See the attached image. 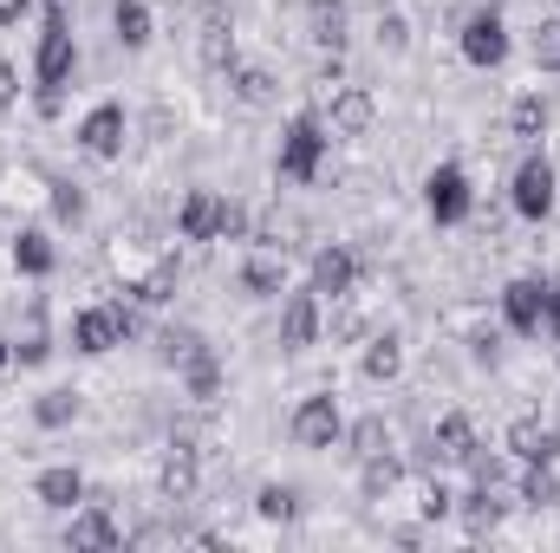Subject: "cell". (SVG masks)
Returning <instances> with one entry per match:
<instances>
[{
    "instance_id": "1",
    "label": "cell",
    "mask_w": 560,
    "mask_h": 553,
    "mask_svg": "<svg viewBox=\"0 0 560 553\" xmlns=\"http://www.w3.org/2000/svg\"><path fill=\"white\" fill-rule=\"evenodd\" d=\"M72 79V33H66V13L52 7L46 13V33H39V111L52 118L59 111V85Z\"/></svg>"
},
{
    "instance_id": "2",
    "label": "cell",
    "mask_w": 560,
    "mask_h": 553,
    "mask_svg": "<svg viewBox=\"0 0 560 553\" xmlns=\"http://www.w3.org/2000/svg\"><path fill=\"white\" fill-rule=\"evenodd\" d=\"M319 150H326V131H319V118H293V125H287V138H280V176L306 183V176L319 169Z\"/></svg>"
},
{
    "instance_id": "3",
    "label": "cell",
    "mask_w": 560,
    "mask_h": 553,
    "mask_svg": "<svg viewBox=\"0 0 560 553\" xmlns=\"http://www.w3.org/2000/svg\"><path fill=\"white\" fill-rule=\"evenodd\" d=\"M131 313L125 306H92V313H79V326H72V339H79V352H112V345H125L131 339Z\"/></svg>"
},
{
    "instance_id": "4",
    "label": "cell",
    "mask_w": 560,
    "mask_h": 553,
    "mask_svg": "<svg viewBox=\"0 0 560 553\" xmlns=\"http://www.w3.org/2000/svg\"><path fill=\"white\" fill-rule=\"evenodd\" d=\"M463 59H469V66H502V59H509V26H502L495 13H476V20L463 26Z\"/></svg>"
},
{
    "instance_id": "5",
    "label": "cell",
    "mask_w": 560,
    "mask_h": 553,
    "mask_svg": "<svg viewBox=\"0 0 560 553\" xmlns=\"http://www.w3.org/2000/svg\"><path fill=\"white\" fill-rule=\"evenodd\" d=\"M423 196H430V215H436V222H463V215H469V176H463L456 163H443Z\"/></svg>"
},
{
    "instance_id": "6",
    "label": "cell",
    "mask_w": 560,
    "mask_h": 553,
    "mask_svg": "<svg viewBox=\"0 0 560 553\" xmlns=\"http://www.w3.org/2000/svg\"><path fill=\"white\" fill-rule=\"evenodd\" d=\"M339 436V404L332 398H306L300 411H293V443L300 449H326Z\"/></svg>"
},
{
    "instance_id": "7",
    "label": "cell",
    "mask_w": 560,
    "mask_h": 553,
    "mask_svg": "<svg viewBox=\"0 0 560 553\" xmlns=\"http://www.w3.org/2000/svg\"><path fill=\"white\" fill-rule=\"evenodd\" d=\"M515 209H522V215H548V209H555V169H548L541 156H528V163L515 169Z\"/></svg>"
},
{
    "instance_id": "8",
    "label": "cell",
    "mask_w": 560,
    "mask_h": 553,
    "mask_svg": "<svg viewBox=\"0 0 560 553\" xmlns=\"http://www.w3.org/2000/svg\"><path fill=\"white\" fill-rule=\"evenodd\" d=\"M502 313H509V326H515V332H541L548 286H541V280H515V286L502 293Z\"/></svg>"
},
{
    "instance_id": "9",
    "label": "cell",
    "mask_w": 560,
    "mask_h": 553,
    "mask_svg": "<svg viewBox=\"0 0 560 553\" xmlns=\"http://www.w3.org/2000/svg\"><path fill=\"white\" fill-rule=\"evenodd\" d=\"M372 118H378L372 92H359V85L332 92V131H339V138H365V131H372Z\"/></svg>"
},
{
    "instance_id": "10",
    "label": "cell",
    "mask_w": 560,
    "mask_h": 553,
    "mask_svg": "<svg viewBox=\"0 0 560 553\" xmlns=\"http://www.w3.org/2000/svg\"><path fill=\"white\" fill-rule=\"evenodd\" d=\"M280 339H287L293 352H306V345L319 339V299H313V293H293V299H287V313H280Z\"/></svg>"
},
{
    "instance_id": "11",
    "label": "cell",
    "mask_w": 560,
    "mask_h": 553,
    "mask_svg": "<svg viewBox=\"0 0 560 553\" xmlns=\"http://www.w3.org/2000/svg\"><path fill=\"white\" fill-rule=\"evenodd\" d=\"M469 456H476V430H469V416H443L436 436H430V462H469Z\"/></svg>"
},
{
    "instance_id": "12",
    "label": "cell",
    "mask_w": 560,
    "mask_h": 553,
    "mask_svg": "<svg viewBox=\"0 0 560 553\" xmlns=\"http://www.w3.org/2000/svg\"><path fill=\"white\" fill-rule=\"evenodd\" d=\"M306 39L313 46H346V0H306Z\"/></svg>"
},
{
    "instance_id": "13",
    "label": "cell",
    "mask_w": 560,
    "mask_h": 553,
    "mask_svg": "<svg viewBox=\"0 0 560 553\" xmlns=\"http://www.w3.org/2000/svg\"><path fill=\"white\" fill-rule=\"evenodd\" d=\"M79 143H85L92 156H118V143H125V111H118V105H98V111L85 118Z\"/></svg>"
},
{
    "instance_id": "14",
    "label": "cell",
    "mask_w": 560,
    "mask_h": 553,
    "mask_svg": "<svg viewBox=\"0 0 560 553\" xmlns=\"http://www.w3.org/2000/svg\"><path fill=\"white\" fill-rule=\"evenodd\" d=\"M352 280H359V261H352L346 248H326V255L313 261V293H332V299H346V293H352Z\"/></svg>"
},
{
    "instance_id": "15",
    "label": "cell",
    "mask_w": 560,
    "mask_h": 553,
    "mask_svg": "<svg viewBox=\"0 0 560 553\" xmlns=\"http://www.w3.org/2000/svg\"><path fill=\"white\" fill-rule=\"evenodd\" d=\"M509 449L522 456V462H555V449H560V436L541 423V416H522L515 430H509Z\"/></svg>"
},
{
    "instance_id": "16",
    "label": "cell",
    "mask_w": 560,
    "mask_h": 553,
    "mask_svg": "<svg viewBox=\"0 0 560 553\" xmlns=\"http://www.w3.org/2000/svg\"><path fill=\"white\" fill-rule=\"evenodd\" d=\"M215 228H222V196L196 189V196L183 202V242H215Z\"/></svg>"
},
{
    "instance_id": "17",
    "label": "cell",
    "mask_w": 560,
    "mask_h": 553,
    "mask_svg": "<svg viewBox=\"0 0 560 553\" xmlns=\"http://www.w3.org/2000/svg\"><path fill=\"white\" fill-rule=\"evenodd\" d=\"M229 85H235V98L248 111H268L275 105V72H261V66H229Z\"/></svg>"
},
{
    "instance_id": "18",
    "label": "cell",
    "mask_w": 560,
    "mask_h": 553,
    "mask_svg": "<svg viewBox=\"0 0 560 553\" xmlns=\"http://www.w3.org/2000/svg\"><path fill=\"white\" fill-rule=\"evenodd\" d=\"M163 495H170V502H189V495H196V449H189V443H176V449L163 456Z\"/></svg>"
},
{
    "instance_id": "19",
    "label": "cell",
    "mask_w": 560,
    "mask_h": 553,
    "mask_svg": "<svg viewBox=\"0 0 560 553\" xmlns=\"http://www.w3.org/2000/svg\"><path fill=\"white\" fill-rule=\"evenodd\" d=\"M196 52H202V66H215V72H229L235 66V26L215 13L209 26H202V39H196Z\"/></svg>"
},
{
    "instance_id": "20",
    "label": "cell",
    "mask_w": 560,
    "mask_h": 553,
    "mask_svg": "<svg viewBox=\"0 0 560 553\" xmlns=\"http://www.w3.org/2000/svg\"><path fill=\"white\" fill-rule=\"evenodd\" d=\"M79 495H85L79 469H46V475H39V502H46V508H72Z\"/></svg>"
},
{
    "instance_id": "21",
    "label": "cell",
    "mask_w": 560,
    "mask_h": 553,
    "mask_svg": "<svg viewBox=\"0 0 560 553\" xmlns=\"http://www.w3.org/2000/svg\"><path fill=\"white\" fill-rule=\"evenodd\" d=\"M156 352H163V358H170V365H183V372H189V365H196V358H209V352H202V339H196V332H189V326H170V332H163V339H156Z\"/></svg>"
},
{
    "instance_id": "22",
    "label": "cell",
    "mask_w": 560,
    "mask_h": 553,
    "mask_svg": "<svg viewBox=\"0 0 560 553\" xmlns=\"http://www.w3.org/2000/svg\"><path fill=\"white\" fill-rule=\"evenodd\" d=\"M463 521H469V534H489L495 521H502V502H495V482H482L469 502H463Z\"/></svg>"
},
{
    "instance_id": "23",
    "label": "cell",
    "mask_w": 560,
    "mask_h": 553,
    "mask_svg": "<svg viewBox=\"0 0 560 553\" xmlns=\"http://www.w3.org/2000/svg\"><path fill=\"white\" fill-rule=\"evenodd\" d=\"M72 548H118V528H112V515H105V508L79 515V521H72Z\"/></svg>"
},
{
    "instance_id": "24",
    "label": "cell",
    "mask_w": 560,
    "mask_h": 553,
    "mask_svg": "<svg viewBox=\"0 0 560 553\" xmlns=\"http://www.w3.org/2000/svg\"><path fill=\"white\" fill-rule=\"evenodd\" d=\"M398 365H405V352H398V339L385 332V339H372V352H365V378H398Z\"/></svg>"
},
{
    "instance_id": "25",
    "label": "cell",
    "mask_w": 560,
    "mask_h": 553,
    "mask_svg": "<svg viewBox=\"0 0 560 553\" xmlns=\"http://www.w3.org/2000/svg\"><path fill=\"white\" fill-rule=\"evenodd\" d=\"M112 20H118V39H125V46H143V39H150V13H143V0H118Z\"/></svg>"
},
{
    "instance_id": "26",
    "label": "cell",
    "mask_w": 560,
    "mask_h": 553,
    "mask_svg": "<svg viewBox=\"0 0 560 553\" xmlns=\"http://www.w3.org/2000/svg\"><path fill=\"white\" fill-rule=\"evenodd\" d=\"M33 416H39L46 430H59V423H72V416H79V391H46V398L33 404Z\"/></svg>"
},
{
    "instance_id": "27",
    "label": "cell",
    "mask_w": 560,
    "mask_h": 553,
    "mask_svg": "<svg viewBox=\"0 0 560 553\" xmlns=\"http://www.w3.org/2000/svg\"><path fill=\"white\" fill-rule=\"evenodd\" d=\"M385 443H392L385 436V416H359L352 423V456H385Z\"/></svg>"
},
{
    "instance_id": "28",
    "label": "cell",
    "mask_w": 560,
    "mask_h": 553,
    "mask_svg": "<svg viewBox=\"0 0 560 553\" xmlns=\"http://www.w3.org/2000/svg\"><path fill=\"white\" fill-rule=\"evenodd\" d=\"M522 502H528V508H555L560 502V482L548 475V462H535V475L522 482Z\"/></svg>"
},
{
    "instance_id": "29",
    "label": "cell",
    "mask_w": 560,
    "mask_h": 553,
    "mask_svg": "<svg viewBox=\"0 0 560 553\" xmlns=\"http://www.w3.org/2000/svg\"><path fill=\"white\" fill-rule=\"evenodd\" d=\"M509 131H515V138H541V131H548V105H541V98H522L515 118H509Z\"/></svg>"
},
{
    "instance_id": "30",
    "label": "cell",
    "mask_w": 560,
    "mask_h": 553,
    "mask_svg": "<svg viewBox=\"0 0 560 553\" xmlns=\"http://www.w3.org/2000/svg\"><path fill=\"white\" fill-rule=\"evenodd\" d=\"M215 391H222L215 358H196V365H189V398H196V404H215Z\"/></svg>"
},
{
    "instance_id": "31",
    "label": "cell",
    "mask_w": 560,
    "mask_h": 553,
    "mask_svg": "<svg viewBox=\"0 0 560 553\" xmlns=\"http://www.w3.org/2000/svg\"><path fill=\"white\" fill-rule=\"evenodd\" d=\"M255 508H261V515H268V521H293V515H300V495H293V489H261V495H255Z\"/></svg>"
},
{
    "instance_id": "32",
    "label": "cell",
    "mask_w": 560,
    "mask_h": 553,
    "mask_svg": "<svg viewBox=\"0 0 560 553\" xmlns=\"http://www.w3.org/2000/svg\"><path fill=\"white\" fill-rule=\"evenodd\" d=\"M535 66L541 72H560V20H541L535 26Z\"/></svg>"
},
{
    "instance_id": "33",
    "label": "cell",
    "mask_w": 560,
    "mask_h": 553,
    "mask_svg": "<svg viewBox=\"0 0 560 553\" xmlns=\"http://www.w3.org/2000/svg\"><path fill=\"white\" fill-rule=\"evenodd\" d=\"M398 489V462L392 456H365V495H392Z\"/></svg>"
},
{
    "instance_id": "34",
    "label": "cell",
    "mask_w": 560,
    "mask_h": 553,
    "mask_svg": "<svg viewBox=\"0 0 560 553\" xmlns=\"http://www.w3.org/2000/svg\"><path fill=\"white\" fill-rule=\"evenodd\" d=\"M13 255H20V268H26V274H46V268H52L46 235H20V248H13Z\"/></svg>"
},
{
    "instance_id": "35",
    "label": "cell",
    "mask_w": 560,
    "mask_h": 553,
    "mask_svg": "<svg viewBox=\"0 0 560 553\" xmlns=\"http://www.w3.org/2000/svg\"><path fill=\"white\" fill-rule=\"evenodd\" d=\"M242 286L248 293H280V261H248L242 268Z\"/></svg>"
},
{
    "instance_id": "36",
    "label": "cell",
    "mask_w": 560,
    "mask_h": 553,
    "mask_svg": "<svg viewBox=\"0 0 560 553\" xmlns=\"http://www.w3.org/2000/svg\"><path fill=\"white\" fill-rule=\"evenodd\" d=\"M378 46H385V52H405V46H411V33H405V20H398L392 7L378 13Z\"/></svg>"
},
{
    "instance_id": "37",
    "label": "cell",
    "mask_w": 560,
    "mask_h": 553,
    "mask_svg": "<svg viewBox=\"0 0 560 553\" xmlns=\"http://www.w3.org/2000/svg\"><path fill=\"white\" fill-rule=\"evenodd\" d=\"M52 209H59L66 222H79V215H85V196H79V183H52Z\"/></svg>"
},
{
    "instance_id": "38",
    "label": "cell",
    "mask_w": 560,
    "mask_h": 553,
    "mask_svg": "<svg viewBox=\"0 0 560 553\" xmlns=\"http://www.w3.org/2000/svg\"><path fill=\"white\" fill-rule=\"evenodd\" d=\"M13 98H20V72L0 66V111H13Z\"/></svg>"
},
{
    "instance_id": "39",
    "label": "cell",
    "mask_w": 560,
    "mask_h": 553,
    "mask_svg": "<svg viewBox=\"0 0 560 553\" xmlns=\"http://www.w3.org/2000/svg\"><path fill=\"white\" fill-rule=\"evenodd\" d=\"M46 352H52V345H46V339H39V332H33V339H26V345H20V365H39V358H46Z\"/></svg>"
},
{
    "instance_id": "40",
    "label": "cell",
    "mask_w": 560,
    "mask_h": 553,
    "mask_svg": "<svg viewBox=\"0 0 560 553\" xmlns=\"http://www.w3.org/2000/svg\"><path fill=\"white\" fill-rule=\"evenodd\" d=\"M423 515H430V521H436V515H450V495H443L436 482H430V495H423Z\"/></svg>"
},
{
    "instance_id": "41",
    "label": "cell",
    "mask_w": 560,
    "mask_h": 553,
    "mask_svg": "<svg viewBox=\"0 0 560 553\" xmlns=\"http://www.w3.org/2000/svg\"><path fill=\"white\" fill-rule=\"evenodd\" d=\"M541 326L560 339V286H548V313H541Z\"/></svg>"
},
{
    "instance_id": "42",
    "label": "cell",
    "mask_w": 560,
    "mask_h": 553,
    "mask_svg": "<svg viewBox=\"0 0 560 553\" xmlns=\"http://www.w3.org/2000/svg\"><path fill=\"white\" fill-rule=\"evenodd\" d=\"M0 365H7V339H0Z\"/></svg>"
}]
</instances>
